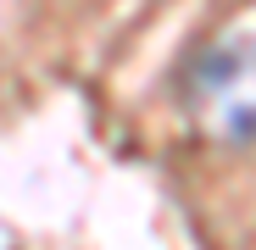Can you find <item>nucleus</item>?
I'll list each match as a JSON object with an SVG mask.
<instances>
[{
    "label": "nucleus",
    "instance_id": "nucleus-1",
    "mask_svg": "<svg viewBox=\"0 0 256 250\" xmlns=\"http://www.w3.org/2000/svg\"><path fill=\"white\" fill-rule=\"evenodd\" d=\"M184 111L212 145L256 139V39H218L184 72Z\"/></svg>",
    "mask_w": 256,
    "mask_h": 250
}]
</instances>
